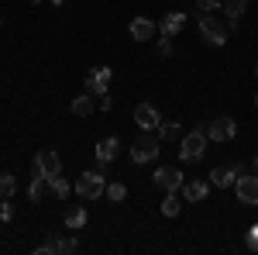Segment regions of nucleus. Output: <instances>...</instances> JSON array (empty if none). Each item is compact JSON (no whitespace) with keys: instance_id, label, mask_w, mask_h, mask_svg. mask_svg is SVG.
Segmentation results:
<instances>
[{"instance_id":"nucleus-15","label":"nucleus","mask_w":258,"mask_h":255,"mask_svg":"<svg viewBox=\"0 0 258 255\" xmlns=\"http://www.w3.org/2000/svg\"><path fill=\"white\" fill-rule=\"evenodd\" d=\"M117 148H120V141L117 138H103V141H97V162L100 166H107V162H114V156H117Z\"/></svg>"},{"instance_id":"nucleus-29","label":"nucleus","mask_w":258,"mask_h":255,"mask_svg":"<svg viewBox=\"0 0 258 255\" xmlns=\"http://www.w3.org/2000/svg\"><path fill=\"white\" fill-rule=\"evenodd\" d=\"M197 7H200V11H217L220 0H197Z\"/></svg>"},{"instance_id":"nucleus-24","label":"nucleus","mask_w":258,"mask_h":255,"mask_svg":"<svg viewBox=\"0 0 258 255\" xmlns=\"http://www.w3.org/2000/svg\"><path fill=\"white\" fill-rule=\"evenodd\" d=\"M45 183H48V179H45V176L38 173V169H35V179H31V190H28L35 203H38V200H41V193H45Z\"/></svg>"},{"instance_id":"nucleus-14","label":"nucleus","mask_w":258,"mask_h":255,"mask_svg":"<svg viewBox=\"0 0 258 255\" xmlns=\"http://www.w3.org/2000/svg\"><path fill=\"white\" fill-rule=\"evenodd\" d=\"M155 31H159L155 21H148V18H135V21H131V38H135V41H148Z\"/></svg>"},{"instance_id":"nucleus-21","label":"nucleus","mask_w":258,"mask_h":255,"mask_svg":"<svg viewBox=\"0 0 258 255\" xmlns=\"http://www.w3.org/2000/svg\"><path fill=\"white\" fill-rule=\"evenodd\" d=\"M179 128H182V121H162L159 124V138L162 141H172L179 135Z\"/></svg>"},{"instance_id":"nucleus-6","label":"nucleus","mask_w":258,"mask_h":255,"mask_svg":"<svg viewBox=\"0 0 258 255\" xmlns=\"http://www.w3.org/2000/svg\"><path fill=\"white\" fill-rule=\"evenodd\" d=\"M234 135H238V121L234 118H214L210 128H207V138L210 141H231Z\"/></svg>"},{"instance_id":"nucleus-19","label":"nucleus","mask_w":258,"mask_h":255,"mask_svg":"<svg viewBox=\"0 0 258 255\" xmlns=\"http://www.w3.org/2000/svg\"><path fill=\"white\" fill-rule=\"evenodd\" d=\"M14 190H18V179L11 173H0V200H14Z\"/></svg>"},{"instance_id":"nucleus-28","label":"nucleus","mask_w":258,"mask_h":255,"mask_svg":"<svg viewBox=\"0 0 258 255\" xmlns=\"http://www.w3.org/2000/svg\"><path fill=\"white\" fill-rule=\"evenodd\" d=\"M14 217V207H11V200H4L0 203V221H11Z\"/></svg>"},{"instance_id":"nucleus-5","label":"nucleus","mask_w":258,"mask_h":255,"mask_svg":"<svg viewBox=\"0 0 258 255\" xmlns=\"http://www.w3.org/2000/svg\"><path fill=\"white\" fill-rule=\"evenodd\" d=\"M182 183H186V176L179 173L176 166H159V169H155V186H162L165 193H176V190H182Z\"/></svg>"},{"instance_id":"nucleus-13","label":"nucleus","mask_w":258,"mask_h":255,"mask_svg":"<svg viewBox=\"0 0 258 255\" xmlns=\"http://www.w3.org/2000/svg\"><path fill=\"white\" fill-rule=\"evenodd\" d=\"M207 193H210V183H203V179H186V183H182V196H186L189 203L207 200Z\"/></svg>"},{"instance_id":"nucleus-27","label":"nucleus","mask_w":258,"mask_h":255,"mask_svg":"<svg viewBox=\"0 0 258 255\" xmlns=\"http://www.w3.org/2000/svg\"><path fill=\"white\" fill-rule=\"evenodd\" d=\"M159 56H172V38H165V35L159 38Z\"/></svg>"},{"instance_id":"nucleus-11","label":"nucleus","mask_w":258,"mask_h":255,"mask_svg":"<svg viewBox=\"0 0 258 255\" xmlns=\"http://www.w3.org/2000/svg\"><path fill=\"white\" fill-rule=\"evenodd\" d=\"M110 79H114L110 66H97V69H93V73L86 76V90H90V93H100V97H103V93L110 90Z\"/></svg>"},{"instance_id":"nucleus-4","label":"nucleus","mask_w":258,"mask_h":255,"mask_svg":"<svg viewBox=\"0 0 258 255\" xmlns=\"http://www.w3.org/2000/svg\"><path fill=\"white\" fill-rule=\"evenodd\" d=\"M200 38L207 41V45H214V48L227 45V24L217 21L214 14H203V18H200Z\"/></svg>"},{"instance_id":"nucleus-1","label":"nucleus","mask_w":258,"mask_h":255,"mask_svg":"<svg viewBox=\"0 0 258 255\" xmlns=\"http://www.w3.org/2000/svg\"><path fill=\"white\" fill-rule=\"evenodd\" d=\"M73 190H76V196H80V200H86V203H90V200H97V196H103L107 193V179H103V173H93V169H90V173H83L80 179H76V186H73Z\"/></svg>"},{"instance_id":"nucleus-20","label":"nucleus","mask_w":258,"mask_h":255,"mask_svg":"<svg viewBox=\"0 0 258 255\" xmlns=\"http://www.w3.org/2000/svg\"><path fill=\"white\" fill-rule=\"evenodd\" d=\"M48 190L59 196V200H66V196L73 193V186H69V183L62 179V173H59V176H48Z\"/></svg>"},{"instance_id":"nucleus-16","label":"nucleus","mask_w":258,"mask_h":255,"mask_svg":"<svg viewBox=\"0 0 258 255\" xmlns=\"http://www.w3.org/2000/svg\"><path fill=\"white\" fill-rule=\"evenodd\" d=\"M66 228H69V231H80V228H86V211H83L80 203L66 207Z\"/></svg>"},{"instance_id":"nucleus-12","label":"nucleus","mask_w":258,"mask_h":255,"mask_svg":"<svg viewBox=\"0 0 258 255\" xmlns=\"http://www.w3.org/2000/svg\"><path fill=\"white\" fill-rule=\"evenodd\" d=\"M182 28H186V14H182V11H169V14L159 21V31L165 38H176Z\"/></svg>"},{"instance_id":"nucleus-26","label":"nucleus","mask_w":258,"mask_h":255,"mask_svg":"<svg viewBox=\"0 0 258 255\" xmlns=\"http://www.w3.org/2000/svg\"><path fill=\"white\" fill-rule=\"evenodd\" d=\"M244 241H248V248H251V252H258V224L248 228V238H244Z\"/></svg>"},{"instance_id":"nucleus-9","label":"nucleus","mask_w":258,"mask_h":255,"mask_svg":"<svg viewBox=\"0 0 258 255\" xmlns=\"http://www.w3.org/2000/svg\"><path fill=\"white\" fill-rule=\"evenodd\" d=\"M80 248V241L76 238H62V235H52L45 245H38V255H69Z\"/></svg>"},{"instance_id":"nucleus-8","label":"nucleus","mask_w":258,"mask_h":255,"mask_svg":"<svg viewBox=\"0 0 258 255\" xmlns=\"http://www.w3.org/2000/svg\"><path fill=\"white\" fill-rule=\"evenodd\" d=\"M234 193H238L241 203L255 207V203H258V173H255V176H238V179H234Z\"/></svg>"},{"instance_id":"nucleus-25","label":"nucleus","mask_w":258,"mask_h":255,"mask_svg":"<svg viewBox=\"0 0 258 255\" xmlns=\"http://www.w3.org/2000/svg\"><path fill=\"white\" fill-rule=\"evenodd\" d=\"M244 7H248V0H224L227 18H241V14H244Z\"/></svg>"},{"instance_id":"nucleus-23","label":"nucleus","mask_w":258,"mask_h":255,"mask_svg":"<svg viewBox=\"0 0 258 255\" xmlns=\"http://www.w3.org/2000/svg\"><path fill=\"white\" fill-rule=\"evenodd\" d=\"M107 200H114V203H120V200H124V196H127V186H124V183H107Z\"/></svg>"},{"instance_id":"nucleus-10","label":"nucleus","mask_w":258,"mask_h":255,"mask_svg":"<svg viewBox=\"0 0 258 255\" xmlns=\"http://www.w3.org/2000/svg\"><path fill=\"white\" fill-rule=\"evenodd\" d=\"M135 124H138L141 131H159L162 114L152 107V104H138V107H135Z\"/></svg>"},{"instance_id":"nucleus-3","label":"nucleus","mask_w":258,"mask_h":255,"mask_svg":"<svg viewBox=\"0 0 258 255\" xmlns=\"http://www.w3.org/2000/svg\"><path fill=\"white\" fill-rule=\"evenodd\" d=\"M207 131L203 128H197V131H189V135L182 138V145H179V159L182 162H200L203 159V152H207Z\"/></svg>"},{"instance_id":"nucleus-7","label":"nucleus","mask_w":258,"mask_h":255,"mask_svg":"<svg viewBox=\"0 0 258 255\" xmlns=\"http://www.w3.org/2000/svg\"><path fill=\"white\" fill-rule=\"evenodd\" d=\"M35 169H38L45 179H48V176H59V173H62V159H59V152H52V148H41L38 156H35Z\"/></svg>"},{"instance_id":"nucleus-32","label":"nucleus","mask_w":258,"mask_h":255,"mask_svg":"<svg viewBox=\"0 0 258 255\" xmlns=\"http://www.w3.org/2000/svg\"><path fill=\"white\" fill-rule=\"evenodd\" d=\"M255 104H258V93H255Z\"/></svg>"},{"instance_id":"nucleus-31","label":"nucleus","mask_w":258,"mask_h":255,"mask_svg":"<svg viewBox=\"0 0 258 255\" xmlns=\"http://www.w3.org/2000/svg\"><path fill=\"white\" fill-rule=\"evenodd\" d=\"M255 76H258V62H255Z\"/></svg>"},{"instance_id":"nucleus-30","label":"nucleus","mask_w":258,"mask_h":255,"mask_svg":"<svg viewBox=\"0 0 258 255\" xmlns=\"http://www.w3.org/2000/svg\"><path fill=\"white\" fill-rule=\"evenodd\" d=\"M255 173H258V159H255Z\"/></svg>"},{"instance_id":"nucleus-18","label":"nucleus","mask_w":258,"mask_h":255,"mask_svg":"<svg viewBox=\"0 0 258 255\" xmlns=\"http://www.w3.org/2000/svg\"><path fill=\"white\" fill-rule=\"evenodd\" d=\"M234 179H238V176H234V169H224V166L210 173V183H214V186H220V190H224V186H231Z\"/></svg>"},{"instance_id":"nucleus-22","label":"nucleus","mask_w":258,"mask_h":255,"mask_svg":"<svg viewBox=\"0 0 258 255\" xmlns=\"http://www.w3.org/2000/svg\"><path fill=\"white\" fill-rule=\"evenodd\" d=\"M179 211H182L179 196H176V193H165V200H162V214H165V217H176Z\"/></svg>"},{"instance_id":"nucleus-17","label":"nucleus","mask_w":258,"mask_h":255,"mask_svg":"<svg viewBox=\"0 0 258 255\" xmlns=\"http://www.w3.org/2000/svg\"><path fill=\"white\" fill-rule=\"evenodd\" d=\"M69 111H73V118H90V114H93V97H86V93L76 97L69 104Z\"/></svg>"},{"instance_id":"nucleus-2","label":"nucleus","mask_w":258,"mask_h":255,"mask_svg":"<svg viewBox=\"0 0 258 255\" xmlns=\"http://www.w3.org/2000/svg\"><path fill=\"white\" fill-rule=\"evenodd\" d=\"M159 135H152V131H145V135L135 138V145H131V162H138V166H145V162H155L159 159Z\"/></svg>"}]
</instances>
